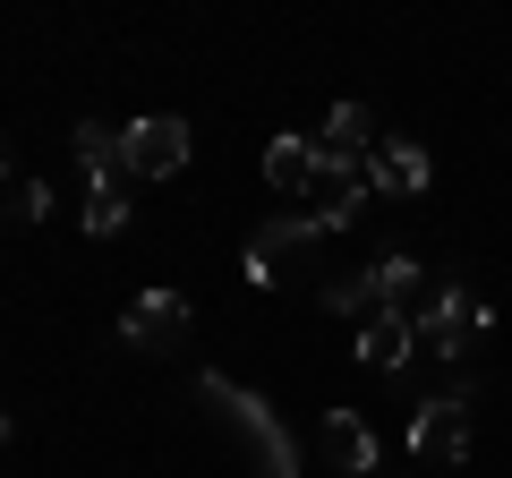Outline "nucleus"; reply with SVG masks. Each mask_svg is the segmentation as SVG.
I'll list each match as a JSON object with an SVG mask.
<instances>
[{
    "mask_svg": "<svg viewBox=\"0 0 512 478\" xmlns=\"http://www.w3.org/2000/svg\"><path fill=\"white\" fill-rule=\"evenodd\" d=\"M197 402L214 410V427L239 444V453H248V478H299V444H291L282 410L265 402L256 385H239V376L205 368V376H197Z\"/></svg>",
    "mask_w": 512,
    "mask_h": 478,
    "instance_id": "f257e3e1",
    "label": "nucleus"
},
{
    "mask_svg": "<svg viewBox=\"0 0 512 478\" xmlns=\"http://www.w3.org/2000/svg\"><path fill=\"white\" fill-rule=\"evenodd\" d=\"M487 325H495V308H487L461 274H427L419 308H410V333H419L427 359H470V342H478Z\"/></svg>",
    "mask_w": 512,
    "mask_h": 478,
    "instance_id": "f03ea898",
    "label": "nucleus"
},
{
    "mask_svg": "<svg viewBox=\"0 0 512 478\" xmlns=\"http://www.w3.org/2000/svg\"><path fill=\"white\" fill-rule=\"evenodd\" d=\"M470 402H478V376H453L444 393H427L410 410V453L419 461H470Z\"/></svg>",
    "mask_w": 512,
    "mask_h": 478,
    "instance_id": "7ed1b4c3",
    "label": "nucleus"
},
{
    "mask_svg": "<svg viewBox=\"0 0 512 478\" xmlns=\"http://www.w3.org/2000/svg\"><path fill=\"white\" fill-rule=\"evenodd\" d=\"M316 248H325V222H316V214H265V222L248 231V257H239V274H248L256 291H274L282 265H308Z\"/></svg>",
    "mask_w": 512,
    "mask_h": 478,
    "instance_id": "20e7f679",
    "label": "nucleus"
},
{
    "mask_svg": "<svg viewBox=\"0 0 512 478\" xmlns=\"http://www.w3.org/2000/svg\"><path fill=\"white\" fill-rule=\"evenodd\" d=\"M299 205L325 222V239L350 231V222H359V205H367V163H342V154L316 146V171H308V188H299Z\"/></svg>",
    "mask_w": 512,
    "mask_h": 478,
    "instance_id": "39448f33",
    "label": "nucleus"
},
{
    "mask_svg": "<svg viewBox=\"0 0 512 478\" xmlns=\"http://www.w3.org/2000/svg\"><path fill=\"white\" fill-rule=\"evenodd\" d=\"M120 146H128V180H180V171H188V120H180V111L128 120Z\"/></svg>",
    "mask_w": 512,
    "mask_h": 478,
    "instance_id": "423d86ee",
    "label": "nucleus"
},
{
    "mask_svg": "<svg viewBox=\"0 0 512 478\" xmlns=\"http://www.w3.org/2000/svg\"><path fill=\"white\" fill-rule=\"evenodd\" d=\"M188 333H197V308H188L180 291H137V299H128V316H120V342L128 350H154V359L180 350Z\"/></svg>",
    "mask_w": 512,
    "mask_h": 478,
    "instance_id": "0eeeda50",
    "label": "nucleus"
},
{
    "mask_svg": "<svg viewBox=\"0 0 512 478\" xmlns=\"http://www.w3.org/2000/svg\"><path fill=\"white\" fill-rule=\"evenodd\" d=\"M427 180H436V163H427L419 137H376V154H367V197H419Z\"/></svg>",
    "mask_w": 512,
    "mask_h": 478,
    "instance_id": "6e6552de",
    "label": "nucleus"
},
{
    "mask_svg": "<svg viewBox=\"0 0 512 478\" xmlns=\"http://www.w3.org/2000/svg\"><path fill=\"white\" fill-rule=\"evenodd\" d=\"M316 453H325V470L367 478V470H376V427H367L359 410H325V427H316Z\"/></svg>",
    "mask_w": 512,
    "mask_h": 478,
    "instance_id": "1a4fd4ad",
    "label": "nucleus"
},
{
    "mask_svg": "<svg viewBox=\"0 0 512 478\" xmlns=\"http://www.w3.org/2000/svg\"><path fill=\"white\" fill-rule=\"evenodd\" d=\"M77 163H86V188H128V146L111 120H86L77 129Z\"/></svg>",
    "mask_w": 512,
    "mask_h": 478,
    "instance_id": "9d476101",
    "label": "nucleus"
},
{
    "mask_svg": "<svg viewBox=\"0 0 512 478\" xmlns=\"http://www.w3.org/2000/svg\"><path fill=\"white\" fill-rule=\"evenodd\" d=\"M410 350H419L410 316H367V325H359V359H367L376 376H402V368H410Z\"/></svg>",
    "mask_w": 512,
    "mask_h": 478,
    "instance_id": "9b49d317",
    "label": "nucleus"
},
{
    "mask_svg": "<svg viewBox=\"0 0 512 478\" xmlns=\"http://www.w3.org/2000/svg\"><path fill=\"white\" fill-rule=\"evenodd\" d=\"M367 274H376V316H410V308H419V291H427V265L402 257V248H393V257H376Z\"/></svg>",
    "mask_w": 512,
    "mask_h": 478,
    "instance_id": "f8f14e48",
    "label": "nucleus"
},
{
    "mask_svg": "<svg viewBox=\"0 0 512 478\" xmlns=\"http://www.w3.org/2000/svg\"><path fill=\"white\" fill-rule=\"evenodd\" d=\"M325 154H342V163H367L376 154V120H367L359 103H333V120H325V137H316Z\"/></svg>",
    "mask_w": 512,
    "mask_h": 478,
    "instance_id": "ddd939ff",
    "label": "nucleus"
},
{
    "mask_svg": "<svg viewBox=\"0 0 512 478\" xmlns=\"http://www.w3.org/2000/svg\"><path fill=\"white\" fill-rule=\"evenodd\" d=\"M308 171H316V137H274V146H265V180L291 205H299V188H308Z\"/></svg>",
    "mask_w": 512,
    "mask_h": 478,
    "instance_id": "4468645a",
    "label": "nucleus"
},
{
    "mask_svg": "<svg viewBox=\"0 0 512 478\" xmlns=\"http://www.w3.org/2000/svg\"><path fill=\"white\" fill-rule=\"evenodd\" d=\"M325 299L333 316H376V274H325Z\"/></svg>",
    "mask_w": 512,
    "mask_h": 478,
    "instance_id": "2eb2a0df",
    "label": "nucleus"
},
{
    "mask_svg": "<svg viewBox=\"0 0 512 478\" xmlns=\"http://www.w3.org/2000/svg\"><path fill=\"white\" fill-rule=\"evenodd\" d=\"M128 231V188H86V239H120Z\"/></svg>",
    "mask_w": 512,
    "mask_h": 478,
    "instance_id": "dca6fc26",
    "label": "nucleus"
},
{
    "mask_svg": "<svg viewBox=\"0 0 512 478\" xmlns=\"http://www.w3.org/2000/svg\"><path fill=\"white\" fill-rule=\"evenodd\" d=\"M18 214H26V222L52 214V180H26V188H18Z\"/></svg>",
    "mask_w": 512,
    "mask_h": 478,
    "instance_id": "f3484780",
    "label": "nucleus"
},
{
    "mask_svg": "<svg viewBox=\"0 0 512 478\" xmlns=\"http://www.w3.org/2000/svg\"><path fill=\"white\" fill-rule=\"evenodd\" d=\"M0 436H9V410H0Z\"/></svg>",
    "mask_w": 512,
    "mask_h": 478,
    "instance_id": "a211bd4d",
    "label": "nucleus"
},
{
    "mask_svg": "<svg viewBox=\"0 0 512 478\" xmlns=\"http://www.w3.org/2000/svg\"><path fill=\"white\" fill-rule=\"evenodd\" d=\"M0 171H9V163H0Z\"/></svg>",
    "mask_w": 512,
    "mask_h": 478,
    "instance_id": "6ab92c4d",
    "label": "nucleus"
}]
</instances>
